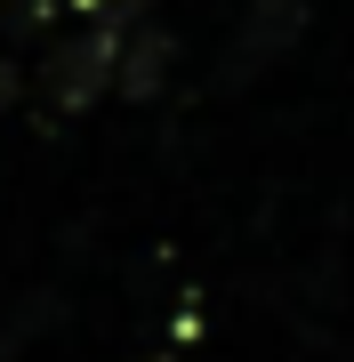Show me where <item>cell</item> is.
I'll list each match as a JSON object with an SVG mask.
<instances>
[{"instance_id":"obj_1","label":"cell","mask_w":354,"mask_h":362,"mask_svg":"<svg viewBox=\"0 0 354 362\" xmlns=\"http://www.w3.org/2000/svg\"><path fill=\"white\" fill-rule=\"evenodd\" d=\"M290 33H298V0H258V16L242 25V40H258V49H249V65H258V57H274Z\"/></svg>"},{"instance_id":"obj_2","label":"cell","mask_w":354,"mask_h":362,"mask_svg":"<svg viewBox=\"0 0 354 362\" xmlns=\"http://www.w3.org/2000/svg\"><path fill=\"white\" fill-rule=\"evenodd\" d=\"M65 8H73V16H89V25H137L153 0H65Z\"/></svg>"}]
</instances>
